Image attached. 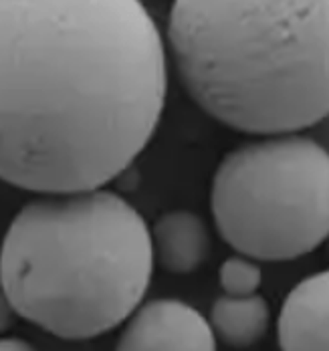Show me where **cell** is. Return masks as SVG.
I'll use <instances>...</instances> for the list:
<instances>
[{"instance_id":"1","label":"cell","mask_w":329,"mask_h":351,"mask_svg":"<svg viewBox=\"0 0 329 351\" xmlns=\"http://www.w3.org/2000/svg\"><path fill=\"white\" fill-rule=\"evenodd\" d=\"M162 33L138 0H0V180L42 196L101 190L154 138Z\"/></svg>"},{"instance_id":"2","label":"cell","mask_w":329,"mask_h":351,"mask_svg":"<svg viewBox=\"0 0 329 351\" xmlns=\"http://www.w3.org/2000/svg\"><path fill=\"white\" fill-rule=\"evenodd\" d=\"M168 47L190 99L234 132L329 117V0H176Z\"/></svg>"},{"instance_id":"3","label":"cell","mask_w":329,"mask_h":351,"mask_svg":"<svg viewBox=\"0 0 329 351\" xmlns=\"http://www.w3.org/2000/svg\"><path fill=\"white\" fill-rule=\"evenodd\" d=\"M146 218L111 190L25 204L0 245V287L19 317L85 341L127 321L154 273Z\"/></svg>"},{"instance_id":"4","label":"cell","mask_w":329,"mask_h":351,"mask_svg":"<svg viewBox=\"0 0 329 351\" xmlns=\"http://www.w3.org/2000/svg\"><path fill=\"white\" fill-rule=\"evenodd\" d=\"M210 210L243 256L301 258L329 239V152L299 134L243 143L220 160Z\"/></svg>"},{"instance_id":"5","label":"cell","mask_w":329,"mask_h":351,"mask_svg":"<svg viewBox=\"0 0 329 351\" xmlns=\"http://www.w3.org/2000/svg\"><path fill=\"white\" fill-rule=\"evenodd\" d=\"M113 351H219V339L196 307L151 299L125 321Z\"/></svg>"},{"instance_id":"6","label":"cell","mask_w":329,"mask_h":351,"mask_svg":"<svg viewBox=\"0 0 329 351\" xmlns=\"http://www.w3.org/2000/svg\"><path fill=\"white\" fill-rule=\"evenodd\" d=\"M277 339L281 351H329V269L289 291L277 319Z\"/></svg>"},{"instance_id":"7","label":"cell","mask_w":329,"mask_h":351,"mask_svg":"<svg viewBox=\"0 0 329 351\" xmlns=\"http://www.w3.org/2000/svg\"><path fill=\"white\" fill-rule=\"evenodd\" d=\"M151 245L160 269L172 275H190L208 261L210 234L196 212L172 210L156 220Z\"/></svg>"},{"instance_id":"8","label":"cell","mask_w":329,"mask_h":351,"mask_svg":"<svg viewBox=\"0 0 329 351\" xmlns=\"http://www.w3.org/2000/svg\"><path fill=\"white\" fill-rule=\"evenodd\" d=\"M210 327L224 346L247 350L256 346L271 325V307L263 295L219 297L210 307Z\"/></svg>"},{"instance_id":"9","label":"cell","mask_w":329,"mask_h":351,"mask_svg":"<svg viewBox=\"0 0 329 351\" xmlns=\"http://www.w3.org/2000/svg\"><path fill=\"white\" fill-rule=\"evenodd\" d=\"M219 282L228 297H251L263 282V271L253 258L234 254L220 265Z\"/></svg>"},{"instance_id":"10","label":"cell","mask_w":329,"mask_h":351,"mask_svg":"<svg viewBox=\"0 0 329 351\" xmlns=\"http://www.w3.org/2000/svg\"><path fill=\"white\" fill-rule=\"evenodd\" d=\"M16 319H19V313L14 311L12 303L6 299L4 293H0V333H6L8 329H12Z\"/></svg>"},{"instance_id":"11","label":"cell","mask_w":329,"mask_h":351,"mask_svg":"<svg viewBox=\"0 0 329 351\" xmlns=\"http://www.w3.org/2000/svg\"><path fill=\"white\" fill-rule=\"evenodd\" d=\"M0 351H37V348L21 337H0Z\"/></svg>"},{"instance_id":"12","label":"cell","mask_w":329,"mask_h":351,"mask_svg":"<svg viewBox=\"0 0 329 351\" xmlns=\"http://www.w3.org/2000/svg\"><path fill=\"white\" fill-rule=\"evenodd\" d=\"M328 246H329V239H328Z\"/></svg>"}]
</instances>
